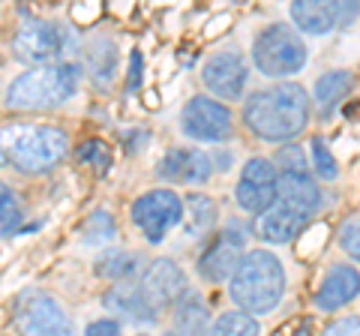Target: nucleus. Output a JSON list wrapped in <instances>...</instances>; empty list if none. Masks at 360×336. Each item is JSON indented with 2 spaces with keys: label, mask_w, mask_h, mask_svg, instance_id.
Listing matches in <instances>:
<instances>
[{
  "label": "nucleus",
  "mask_w": 360,
  "mask_h": 336,
  "mask_svg": "<svg viewBox=\"0 0 360 336\" xmlns=\"http://www.w3.org/2000/svg\"><path fill=\"white\" fill-rule=\"evenodd\" d=\"M135 264H139V255L129 252V250H111L105 255H99V261H96V273L99 276H105V279H129L135 273Z\"/></svg>",
  "instance_id": "b1692460"
},
{
  "label": "nucleus",
  "mask_w": 360,
  "mask_h": 336,
  "mask_svg": "<svg viewBox=\"0 0 360 336\" xmlns=\"http://www.w3.org/2000/svg\"><path fill=\"white\" fill-rule=\"evenodd\" d=\"M115 217L108 210H94L90 219L84 222V231H82V240L90 243V246H103V243H111L115 240Z\"/></svg>",
  "instance_id": "a878e982"
},
{
  "label": "nucleus",
  "mask_w": 360,
  "mask_h": 336,
  "mask_svg": "<svg viewBox=\"0 0 360 336\" xmlns=\"http://www.w3.org/2000/svg\"><path fill=\"white\" fill-rule=\"evenodd\" d=\"M276 201H285V205L303 210V214H315L321 207V189L312 177L303 172V174H295V172H279L276 177Z\"/></svg>",
  "instance_id": "a211bd4d"
},
{
  "label": "nucleus",
  "mask_w": 360,
  "mask_h": 336,
  "mask_svg": "<svg viewBox=\"0 0 360 336\" xmlns=\"http://www.w3.org/2000/svg\"><path fill=\"white\" fill-rule=\"evenodd\" d=\"M258 333H262L258 321L240 309L225 312V316H219L210 328V336H258Z\"/></svg>",
  "instance_id": "393cba45"
},
{
  "label": "nucleus",
  "mask_w": 360,
  "mask_h": 336,
  "mask_svg": "<svg viewBox=\"0 0 360 336\" xmlns=\"http://www.w3.org/2000/svg\"><path fill=\"white\" fill-rule=\"evenodd\" d=\"M21 222V205L15 193L9 189L6 183H0V231L4 234H13Z\"/></svg>",
  "instance_id": "cd10ccee"
},
{
  "label": "nucleus",
  "mask_w": 360,
  "mask_h": 336,
  "mask_svg": "<svg viewBox=\"0 0 360 336\" xmlns=\"http://www.w3.org/2000/svg\"><path fill=\"white\" fill-rule=\"evenodd\" d=\"M276 165H279V172L303 174V172H307V156H303V148H300V144H285V148H279Z\"/></svg>",
  "instance_id": "c756f323"
},
{
  "label": "nucleus",
  "mask_w": 360,
  "mask_h": 336,
  "mask_svg": "<svg viewBox=\"0 0 360 336\" xmlns=\"http://www.w3.org/2000/svg\"><path fill=\"white\" fill-rule=\"evenodd\" d=\"M243 243L246 238L238 228H225L217 240H213L198 259V276L207 279V283H225L229 276H234V271L243 261Z\"/></svg>",
  "instance_id": "ddd939ff"
},
{
  "label": "nucleus",
  "mask_w": 360,
  "mask_h": 336,
  "mask_svg": "<svg viewBox=\"0 0 360 336\" xmlns=\"http://www.w3.org/2000/svg\"><path fill=\"white\" fill-rule=\"evenodd\" d=\"M309 96L300 84H274L267 91H255L243 105L246 129L264 141H288L300 136L309 123Z\"/></svg>",
  "instance_id": "f257e3e1"
},
{
  "label": "nucleus",
  "mask_w": 360,
  "mask_h": 336,
  "mask_svg": "<svg viewBox=\"0 0 360 336\" xmlns=\"http://www.w3.org/2000/svg\"><path fill=\"white\" fill-rule=\"evenodd\" d=\"M165 336H177V333H165Z\"/></svg>",
  "instance_id": "c9c22d12"
},
{
  "label": "nucleus",
  "mask_w": 360,
  "mask_h": 336,
  "mask_svg": "<svg viewBox=\"0 0 360 336\" xmlns=\"http://www.w3.org/2000/svg\"><path fill=\"white\" fill-rule=\"evenodd\" d=\"M141 295L150 309L160 316L165 306H177L186 297V276L172 259H156L141 276Z\"/></svg>",
  "instance_id": "9b49d317"
},
{
  "label": "nucleus",
  "mask_w": 360,
  "mask_h": 336,
  "mask_svg": "<svg viewBox=\"0 0 360 336\" xmlns=\"http://www.w3.org/2000/svg\"><path fill=\"white\" fill-rule=\"evenodd\" d=\"M174 333L177 336H207L210 333V316L207 304L198 295H189L174 306Z\"/></svg>",
  "instance_id": "4be33fe9"
},
{
  "label": "nucleus",
  "mask_w": 360,
  "mask_h": 336,
  "mask_svg": "<svg viewBox=\"0 0 360 336\" xmlns=\"http://www.w3.org/2000/svg\"><path fill=\"white\" fill-rule=\"evenodd\" d=\"M252 60L267 78L295 75L307 66V42L295 27L274 25L267 27L252 46Z\"/></svg>",
  "instance_id": "39448f33"
},
{
  "label": "nucleus",
  "mask_w": 360,
  "mask_h": 336,
  "mask_svg": "<svg viewBox=\"0 0 360 336\" xmlns=\"http://www.w3.org/2000/svg\"><path fill=\"white\" fill-rule=\"evenodd\" d=\"M180 127L195 141H225L231 136V111L217 99L193 96L180 115Z\"/></svg>",
  "instance_id": "9d476101"
},
{
  "label": "nucleus",
  "mask_w": 360,
  "mask_h": 336,
  "mask_svg": "<svg viewBox=\"0 0 360 336\" xmlns=\"http://www.w3.org/2000/svg\"><path fill=\"white\" fill-rule=\"evenodd\" d=\"M21 336H75L66 309L45 291H25L15 306Z\"/></svg>",
  "instance_id": "423d86ee"
},
{
  "label": "nucleus",
  "mask_w": 360,
  "mask_h": 336,
  "mask_svg": "<svg viewBox=\"0 0 360 336\" xmlns=\"http://www.w3.org/2000/svg\"><path fill=\"white\" fill-rule=\"evenodd\" d=\"M360 297V273L352 264H333V271L324 276V283L315 291V306L324 312H336L345 304Z\"/></svg>",
  "instance_id": "2eb2a0df"
},
{
  "label": "nucleus",
  "mask_w": 360,
  "mask_h": 336,
  "mask_svg": "<svg viewBox=\"0 0 360 336\" xmlns=\"http://www.w3.org/2000/svg\"><path fill=\"white\" fill-rule=\"evenodd\" d=\"M360 13L357 4H324V0H297L291 4V21L303 33H330L354 21Z\"/></svg>",
  "instance_id": "4468645a"
},
{
  "label": "nucleus",
  "mask_w": 360,
  "mask_h": 336,
  "mask_svg": "<svg viewBox=\"0 0 360 336\" xmlns=\"http://www.w3.org/2000/svg\"><path fill=\"white\" fill-rule=\"evenodd\" d=\"M340 246L354 261H360V219H348L340 228Z\"/></svg>",
  "instance_id": "7c9ffc66"
},
{
  "label": "nucleus",
  "mask_w": 360,
  "mask_h": 336,
  "mask_svg": "<svg viewBox=\"0 0 360 336\" xmlns=\"http://www.w3.org/2000/svg\"><path fill=\"white\" fill-rule=\"evenodd\" d=\"M213 172L210 156L195 148H174L160 162V174L172 183H205Z\"/></svg>",
  "instance_id": "dca6fc26"
},
{
  "label": "nucleus",
  "mask_w": 360,
  "mask_h": 336,
  "mask_svg": "<svg viewBox=\"0 0 360 336\" xmlns=\"http://www.w3.org/2000/svg\"><path fill=\"white\" fill-rule=\"evenodd\" d=\"M354 91V75L348 70H333L328 75H321L315 82V103H319V115L330 117L336 108H340L348 93Z\"/></svg>",
  "instance_id": "412c9836"
},
{
  "label": "nucleus",
  "mask_w": 360,
  "mask_h": 336,
  "mask_svg": "<svg viewBox=\"0 0 360 336\" xmlns=\"http://www.w3.org/2000/svg\"><path fill=\"white\" fill-rule=\"evenodd\" d=\"M66 148H70V138L60 127H9L0 132V150L27 174L54 168L66 156Z\"/></svg>",
  "instance_id": "20e7f679"
},
{
  "label": "nucleus",
  "mask_w": 360,
  "mask_h": 336,
  "mask_svg": "<svg viewBox=\"0 0 360 336\" xmlns=\"http://www.w3.org/2000/svg\"><path fill=\"white\" fill-rule=\"evenodd\" d=\"M303 226H307L303 210L285 205V201H274L258 219V234L267 243H291L303 231Z\"/></svg>",
  "instance_id": "f3484780"
},
{
  "label": "nucleus",
  "mask_w": 360,
  "mask_h": 336,
  "mask_svg": "<svg viewBox=\"0 0 360 336\" xmlns=\"http://www.w3.org/2000/svg\"><path fill=\"white\" fill-rule=\"evenodd\" d=\"M285 267L267 250H252L243 255L240 267L231 276V300L246 316H264L283 300Z\"/></svg>",
  "instance_id": "f03ea898"
},
{
  "label": "nucleus",
  "mask_w": 360,
  "mask_h": 336,
  "mask_svg": "<svg viewBox=\"0 0 360 336\" xmlns=\"http://www.w3.org/2000/svg\"><path fill=\"white\" fill-rule=\"evenodd\" d=\"M276 165L264 160V156H255L243 165L238 189H234V198H238L240 210L246 214H264V210L276 201Z\"/></svg>",
  "instance_id": "1a4fd4ad"
},
{
  "label": "nucleus",
  "mask_w": 360,
  "mask_h": 336,
  "mask_svg": "<svg viewBox=\"0 0 360 336\" xmlns=\"http://www.w3.org/2000/svg\"><path fill=\"white\" fill-rule=\"evenodd\" d=\"M78 91V66L72 63H45L18 75L6 91V105L15 111H45L58 108Z\"/></svg>",
  "instance_id": "7ed1b4c3"
},
{
  "label": "nucleus",
  "mask_w": 360,
  "mask_h": 336,
  "mask_svg": "<svg viewBox=\"0 0 360 336\" xmlns=\"http://www.w3.org/2000/svg\"><path fill=\"white\" fill-rule=\"evenodd\" d=\"M141 70H144V58L139 51H132L129 58V78H127V91H139L141 87Z\"/></svg>",
  "instance_id": "72a5a7b5"
},
{
  "label": "nucleus",
  "mask_w": 360,
  "mask_h": 336,
  "mask_svg": "<svg viewBox=\"0 0 360 336\" xmlns=\"http://www.w3.org/2000/svg\"><path fill=\"white\" fill-rule=\"evenodd\" d=\"M6 162H9V160H6V153H4V150H0V165H6Z\"/></svg>",
  "instance_id": "f704fd0d"
},
{
  "label": "nucleus",
  "mask_w": 360,
  "mask_h": 336,
  "mask_svg": "<svg viewBox=\"0 0 360 336\" xmlns=\"http://www.w3.org/2000/svg\"><path fill=\"white\" fill-rule=\"evenodd\" d=\"M103 306L111 312V316H117L123 321H139V324H150L156 321L160 316L150 309V304L144 300L141 295V288H135V285H117V288H111L108 295L103 297Z\"/></svg>",
  "instance_id": "6ab92c4d"
},
{
  "label": "nucleus",
  "mask_w": 360,
  "mask_h": 336,
  "mask_svg": "<svg viewBox=\"0 0 360 336\" xmlns=\"http://www.w3.org/2000/svg\"><path fill=\"white\" fill-rule=\"evenodd\" d=\"M217 222V205L207 195H189L184 205V228L189 238H205Z\"/></svg>",
  "instance_id": "5701e85b"
},
{
  "label": "nucleus",
  "mask_w": 360,
  "mask_h": 336,
  "mask_svg": "<svg viewBox=\"0 0 360 336\" xmlns=\"http://www.w3.org/2000/svg\"><path fill=\"white\" fill-rule=\"evenodd\" d=\"M321 336H360V318L357 316H348V318L333 321Z\"/></svg>",
  "instance_id": "2f4dec72"
},
{
  "label": "nucleus",
  "mask_w": 360,
  "mask_h": 336,
  "mask_svg": "<svg viewBox=\"0 0 360 336\" xmlns=\"http://www.w3.org/2000/svg\"><path fill=\"white\" fill-rule=\"evenodd\" d=\"M132 222L150 243H160L168 231L184 222V205L172 189H150L132 205Z\"/></svg>",
  "instance_id": "0eeeda50"
},
{
  "label": "nucleus",
  "mask_w": 360,
  "mask_h": 336,
  "mask_svg": "<svg viewBox=\"0 0 360 336\" xmlns=\"http://www.w3.org/2000/svg\"><path fill=\"white\" fill-rule=\"evenodd\" d=\"M66 49V37L60 25L54 21H27L21 25V30L13 39V51L21 63H33V66H45V63H58V58Z\"/></svg>",
  "instance_id": "6e6552de"
},
{
  "label": "nucleus",
  "mask_w": 360,
  "mask_h": 336,
  "mask_svg": "<svg viewBox=\"0 0 360 336\" xmlns=\"http://www.w3.org/2000/svg\"><path fill=\"white\" fill-rule=\"evenodd\" d=\"M84 70L99 87L115 82V72H117V46L115 42L108 37L90 39L87 49H84Z\"/></svg>",
  "instance_id": "aec40b11"
},
{
  "label": "nucleus",
  "mask_w": 360,
  "mask_h": 336,
  "mask_svg": "<svg viewBox=\"0 0 360 336\" xmlns=\"http://www.w3.org/2000/svg\"><path fill=\"white\" fill-rule=\"evenodd\" d=\"M309 150H312L315 174H319L321 181H336V177H340V165H336L333 153H330V148H328V141L315 136V138H312V144H309Z\"/></svg>",
  "instance_id": "bb28decb"
},
{
  "label": "nucleus",
  "mask_w": 360,
  "mask_h": 336,
  "mask_svg": "<svg viewBox=\"0 0 360 336\" xmlns=\"http://www.w3.org/2000/svg\"><path fill=\"white\" fill-rule=\"evenodd\" d=\"M84 336H123V330H120V324H117V321L99 318V321H90V324H87Z\"/></svg>",
  "instance_id": "473e14b6"
},
{
  "label": "nucleus",
  "mask_w": 360,
  "mask_h": 336,
  "mask_svg": "<svg viewBox=\"0 0 360 336\" xmlns=\"http://www.w3.org/2000/svg\"><path fill=\"white\" fill-rule=\"evenodd\" d=\"M141 336H144V333H141Z\"/></svg>",
  "instance_id": "e433bc0d"
},
{
  "label": "nucleus",
  "mask_w": 360,
  "mask_h": 336,
  "mask_svg": "<svg viewBox=\"0 0 360 336\" xmlns=\"http://www.w3.org/2000/svg\"><path fill=\"white\" fill-rule=\"evenodd\" d=\"M201 82L210 93H217L219 99H240L250 82V66L238 51H219L205 63L201 70Z\"/></svg>",
  "instance_id": "f8f14e48"
},
{
  "label": "nucleus",
  "mask_w": 360,
  "mask_h": 336,
  "mask_svg": "<svg viewBox=\"0 0 360 336\" xmlns=\"http://www.w3.org/2000/svg\"><path fill=\"white\" fill-rule=\"evenodd\" d=\"M78 160L87 162V165H96L99 172H105L111 165V150H108V144L94 138V141H84L82 148H78Z\"/></svg>",
  "instance_id": "c85d7f7f"
}]
</instances>
